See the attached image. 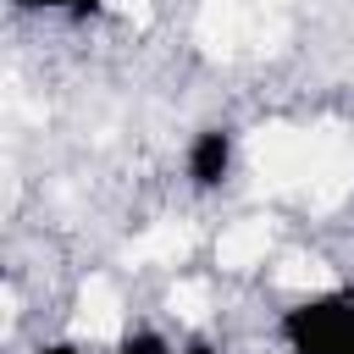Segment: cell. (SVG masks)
I'll list each match as a JSON object with an SVG mask.
<instances>
[{
  "mask_svg": "<svg viewBox=\"0 0 354 354\" xmlns=\"http://www.w3.org/2000/svg\"><path fill=\"white\" fill-rule=\"evenodd\" d=\"M282 354H354V277L310 288L271 315Z\"/></svg>",
  "mask_w": 354,
  "mask_h": 354,
  "instance_id": "6da1fadb",
  "label": "cell"
},
{
  "mask_svg": "<svg viewBox=\"0 0 354 354\" xmlns=\"http://www.w3.org/2000/svg\"><path fill=\"white\" fill-rule=\"evenodd\" d=\"M238 160H243V133L232 122H205L183 138V183L188 194L210 199V194H227L232 177H238Z\"/></svg>",
  "mask_w": 354,
  "mask_h": 354,
  "instance_id": "7a4b0ae2",
  "label": "cell"
},
{
  "mask_svg": "<svg viewBox=\"0 0 354 354\" xmlns=\"http://www.w3.org/2000/svg\"><path fill=\"white\" fill-rule=\"evenodd\" d=\"M105 354H177V337L166 326H155V321H127Z\"/></svg>",
  "mask_w": 354,
  "mask_h": 354,
  "instance_id": "3957f363",
  "label": "cell"
},
{
  "mask_svg": "<svg viewBox=\"0 0 354 354\" xmlns=\"http://www.w3.org/2000/svg\"><path fill=\"white\" fill-rule=\"evenodd\" d=\"M111 0H11V11L22 17H50V22H88L100 17Z\"/></svg>",
  "mask_w": 354,
  "mask_h": 354,
  "instance_id": "277c9868",
  "label": "cell"
},
{
  "mask_svg": "<svg viewBox=\"0 0 354 354\" xmlns=\"http://www.w3.org/2000/svg\"><path fill=\"white\" fill-rule=\"evenodd\" d=\"M177 354H227V348L210 332H188V337H177Z\"/></svg>",
  "mask_w": 354,
  "mask_h": 354,
  "instance_id": "5b68a950",
  "label": "cell"
},
{
  "mask_svg": "<svg viewBox=\"0 0 354 354\" xmlns=\"http://www.w3.org/2000/svg\"><path fill=\"white\" fill-rule=\"evenodd\" d=\"M28 354H94V348L77 343V337H44V343H33Z\"/></svg>",
  "mask_w": 354,
  "mask_h": 354,
  "instance_id": "8992f818",
  "label": "cell"
},
{
  "mask_svg": "<svg viewBox=\"0 0 354 354\" xmlns=\"http://www.w3.org/2000/svg\"><path fill=\"white\" fill-rule=\"evenodd\" d=\"M0 277H6V260H0Z\"/></svg>",
  "mask_w": 354,
  "mask_h": 354,
  "instance_id": "52a82bcc",
  "label": "cell"
}]
</instances>
